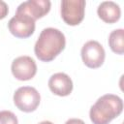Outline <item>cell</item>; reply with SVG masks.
Here are the masks:
<instances>
[{"instance_id":"10","label":"cell","mask_w":124,"mask_h":124,"mask_svg":"<svg viewBox=\"0 0 124 124\" xmlns=\"http://www.w3.org/2000/svg\"><path fill=\"white\" fill-rule=\"evenodd\" d=\"M97 13L99 17L107 23L116 22L121 16V10L119 5L112 1L102 2L97 9Z\"/></svg>"},{"instance_id":"12","label":"cell","mask_w":124,"mask_h":124,"mask_svg":"<svg viewBox=\"0 0 124 124\" xmlns=\"http://www.w3.org/2000/svg\"><path fill=\"white\" fill-rule=\"evenodd\" d=\"M0 124H18L17 117L10 110L0 111Z\"/></svg>"},{"instance_id":"5","label":"cell","mask_w":124,"mask_h":124,"mask_svg":"<svg viewBox=\"0 0 124 124\" xmlns=\"http://www.w3.org/2000/svg\"><path fill=\"white\" fill-rule=\"evenodd\" d=\"M80 53L83 63L91 69L101 67L106 57V52L103 46L97 41H88L85 43Z\"/></svg>"},{"instance_id":"6","label":"cell","mask_w":124,"mask_h":124,"mask_svg":"<svg viewBox=\"0 0 124 124\" xmlns=\"http://www.w3.org/2000/svg\"><path fill=\"white\" fill-rule=\"evenodd\" d=\"M8 27L14 36L16 38L25 39L34 33L35 20L25 14L16 13V15L10 19Z\"/></svg>"},{"instance_id":"7","label":"cell","mask_w":124,"mask_h":124,"mask_svg":"<svg viewBox=\"0 0 124 124\" xmlns=\"http://www.w3.org/2000/svg\"><path fill=\"white\" fill-rule=\"evenodd\" d=\"M13 76L18 80H29L37 73V65L30 56H19L16 58L11 66Z\"/></svg>"},{"instance_id":"11","label":"cell","mask_w":124,"mask_h":124,"mask_svg":"<svg viewBox=\"0 0 124 124\" xmlns=\"http://www.w3.org/2000/svg\"><path fill=\"white\" fill-rule=\"evenodd\" d=\"M108 45L111 50L117 54L124 52V30L115 29L108 36Z\"/></svg>"},{"instance_id":"4","label":"cell","mask_w":124,"mask_h":124,"mask_svg":"<svg viewBox=\"0 0 124 124\" xmlns=\"http://www.w3.org/2000/svg\"><path fill=\"white\" fill-rule=\"evenodd\" d=\"M84 0H63L61 2V16L68 25H78L84 17Z\"/></svg>"},{"instance_id":"1","label":"cell","mask_w":124,"mask_h":124,"mask_svg":"<svg viewBox=\"0 0 124 124\" xmlns=\"http://www.w3.org/2000/svg\"><path fill=\"white\" fill-rule=\"evenodd\" d=\"M66 39L64 34L52 27L45 28L34 46L36 56L44 62L53 60L65 47Z\"/></svg>"},{"instance_id":"8","label":"cell","mask_w":124,"mask_h":124,"mask_svg":"<svg viewBox=\"0 0 124 124\" xmlns=\"http://www.w3.org/2000/svg\"><path fill=\"white\" fill-rule=\"evenodd\" d=\"M51 3L48 0H28L21 3L16 13H21L29 16L34 20L43 17L50 10Z\"/></svg>"},{"instance_id":"15","label":"cell","mask_w":124,"mask_h":124,"mask_svg":"<svg viewBox=\"0 0 124 124\" xmlns=\"http://www.w3.org/2000/svg\"><path fill=\"white\" fill-rule=\"evenodd\" d=\"M39 124H53V123L50 122V121H46H46H42V122H40Z\"/></svg>"},{"instance_id":"3","label":"cell","mask_w":124,"mask_h":124,"mask_svg":"<svg viewBox=\"0 0 124 124\" xmlns=\"http://www.w3.org/2000/svg\"><path fill=\"white\" fill-rule=\"evenodd\" d=\"M41 101L40 93L31 86H22L16 90L14 94V103L16 107L24 112L34 111Z\"/></svg>"},{"instance_id":"14","label":"cell","mask_w":124,"mask_h":124,"mask_svg":"<svg viewBox=\"0 0 124 124\" xmlns=\"http://www.w3.org/2000/svg\"><path fill=\"white\" fill-rule=\"evenodd\" d=\"M65 124H85V123L81 119H78V118H71V119L67 120Z\"/></svg>"},{"instance_id":"13","label":"cell","mask_w":124,"mask_h":124,"mask_svg":"<svg viewBox=\"0 0 124 124\" xmlns=\"http://www.w3.org/2000/svg\"><path fill=\"white\" fill-rule=\"evenodd\" d=\"M8 12H9L8 5L4 1L0 0V19L5 18L7 16V15H8Z\"/></svg>"},{"instance_id":"2","label":"cell","mask_w":124,"mask_h":124,"mask_svg":"<svg viewBox=\"0 0 124 124\" xmlns=\"http://www.w3.org/2000/svg\"><path fill=\"white\" fill-rule=\"evenodd\" d=\"M123 110V102L120 97L106 94L100 97L91 107L89 116L93 124H108Z\"/></svg>"},{"instance_id":"9","label":"cell","mask_w":124,"mask_h":124,"mask_svg":"<svg viewBox=\"0 0 124 124\" xmlns=\"http://www.w3.org/2000/svg\"><path fill=\"white\" fill-rule=\"evenodd\" d=\"M48 87L57 96H68L73 90V81L65 73H56L49 78Z\"/></svg>"}]
</instances>
